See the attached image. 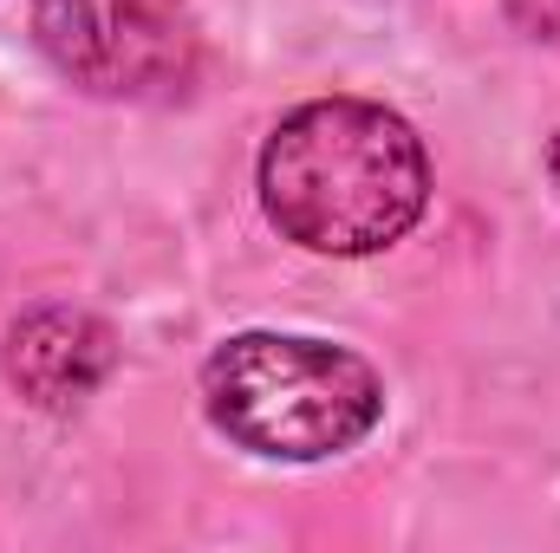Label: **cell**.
I'll return each mask as SVG.
<instances>
[{"label":"cell","mask_w":560,"mask_h":553,"mask_svg":"<svg viewBox=\"0 0 560 553\" xmlns=\"http://www.w3.org/2000/svg\"><path fill=\"white\" fill-rule=\"evenodd\" d=\"M261 215L280 242L365 261L398 248L430 209V150L418 125L378 98H306L280 118L255 163Z\"/></svg>","instance_id":"1"},{"label":"cell","mask_w":560,"mask_h":553,"mask_svg":"<svg viewBox=\"0 0 560 553\" xmlns=\"http://www.w3.org/2000/svg\"><path fill=\"white\" fill-rule=\"evenodd\" d=\"M202 411L261 462H326L385 423V378L313 332H235L202 358Z\"/></svg>","instance_id":"2"},{"label":"cell","mask_w":560,"mask_h":553,"mask_svg":"<svg viewBox=\"0 0 560 553\" xmlns=\"http://www.w3.org/2000/svg\"><path fill=\"white\" fill-rule=\"evenodd\" d=\"M33 46L72 92L105 105H170L202 72L189 0H33Z\"/></svg>","instance_id":"3"},{"label":"cell","mask_w":560,"mask_h":553,"mask_svg":"<svg viewBox=\"0 0 560 553\" xmlns=\"http://www.w3.org/2000/svg\"><path fill=\"white\" fill-rule=\"evenodd\" d=\"M112 326L85 306H33L7 326L0 365L33 411H72L112 378Z\"/></svg>","instance_id":"4"},{"label":"cell","mask_w":560,"mask_h":553,"mask_svg":"<svg viewBox=\"0 0 560 553\" xmlns=\"http://www.w3.org/2000/svg\"><path fill=\"white\" fill-rule=\"evenodd\" d=\"M509 7V20L522 26V33H535V39H560V0H502Z\"/></svg>","instance_id":"5"},{"label":"cell","mask_w":560,"mask_h":553,"mask_svg":"<svg viewBox=\"0 0 560 553\" xmlns=\"http://www.w3.org/2000/svg\"><path fill=\"white\" fill-rule=\"evenodd\" d=\"M548 176H555V189H560V131L548 138Z\"/></svg>","instance_id":"6"}]
</instances>
